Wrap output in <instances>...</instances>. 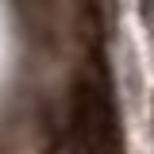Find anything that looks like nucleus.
<instances>
[{"label":"nucleus","mask_w":154,"mask_h":154,"mask_svg":"<svg viewBox=\"0 0 154 154\" xmlns=\"http://www.w3.org/2000/svg\"><path fill=\"white\" fill-rule=\"evenodd\" d=\"M69 143H73V154H116L119 150L112 100L96 81H77L73 93H69Z\"/></svg>","instance_id":"obj_1"}]
</instances>
